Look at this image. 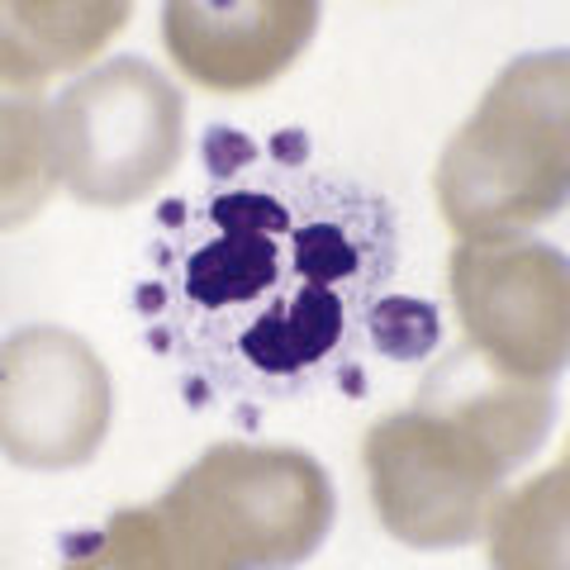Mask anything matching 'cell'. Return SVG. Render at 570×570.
Segmentation results:
<instances>
[{
  "instance_id": "1",
  "label": "cell",
  "mask_w": 570,
  "mask_h": 570,
  "mask_svg": "<svg viewBox=\"0 0 570 570\" xmlns=\"http://www.w3.org/2000/svg\"><path fill=\"white\" fill-rule=\"evenodd\" d=\"M309 214L291 209V272L295 281L318 285V291H337L356 318H366L400 253L390 205L356 186L309 181Z\"/></svg>"
},
{
  "instance_id": "2",
  "label": "cell",
  "mask_w": 570,
  "mask_h": 570,
  "mask_svg": "<svg viewBox=\"0 0 570 570\" xmlns=\"http://www.w3.org/2000/svg\"><path fill=\"white\" fill-rule=\"evenodd\" d=\"M362 328V318L337 291L291 281L266 305L247 318V328L234 337L238 362L247 376L266 385L299 390V381L324 362H347V343Z\"/></svg>"
},
{
  "instance_id": "3",
  "label": "cell",
  "mask_w": 570,
  "mask_h": 570,
  "mask_svg": "<svg viewBox=\"0 0 570 570\" xmlns=\"http://www.w3.org/2000/svg\"><path fill=\"white\" fill-rule=\"evenodd\" d=\"M285 234H262V228H219L214 238H195L176 266V291L195 314H238L253 318L291 272V247H281Z\"/></svg>"
},
{
  "instance_id": "4",
  "label": "cell",
  "mask_w": 570,
  "mask_h": 570,
  "mask_svg": "<svg viewBox=\"0 0 570 570\" xmlns=\"http://www.w3.org/2000/svg\"><path fill=\"white\" fill-rule=\"evenodd\" d=\"M362 328L371 337V347H376L381 356H390V362H423L442 337L438 309L423 305V299H409V295L376 299V305L366 309Z\"/></svg>"
},
{
  "instance_id": "5",
  "label": "cell",
  "mask_w": 570,
  "mask_h": 570,
  "mask_svg": "<svg viewBox=\"0 0 570 570\" xmlns=\"http://www.w3.org/2000/svg\"><path fill=\"white\" fill-rule=\"evenodd\" d=\"M200 153H205V171L219 176V181H228V176H238V171H247L257 163V142L247 134H238V129H228V124L205 129Z\"/></svg>"
},
{
  "instance_id": "6",
  "label": "cell",
  "mask_w": 570,
  "mask_h": 570,
  "mask_svg": "<svg viewBox=\"0 0 570 570\" xmlns=\"http://www.w3.org/2000/svg\"><path fill=\"white\" fill-rule=\"evenodd\" d=\"M272 157L276 163H285V167H299L309 157V138H305V129H281L276 138H272Z\"/></svg>"
},
{
  "instance_id": "7",
  "label": "cell",
  "mask_w": 570,
  "mask_h": 570,
  "mask_svg": "<svg viewBox=\"0 0 570 570\" xmlns=\"http://www.w3.org/2000/svg\"><path fill=\"white\" fill-rule=\"evenodd\" d=\"M337 385H343V395L362 400V395H366V376H362V366H356V362H337Z\"/></svg>"
}]
</instances>
